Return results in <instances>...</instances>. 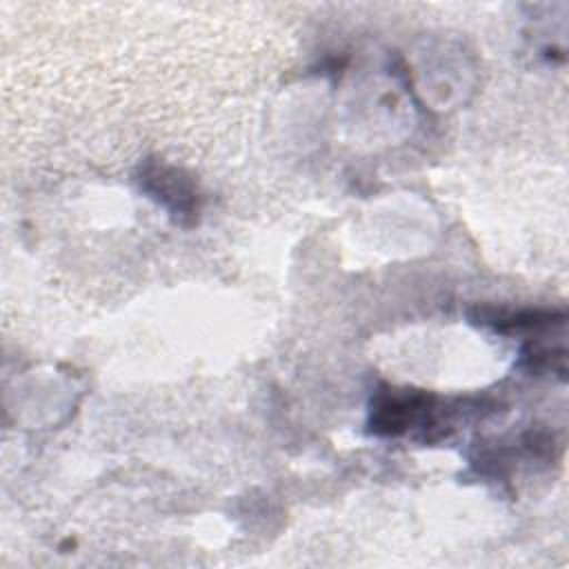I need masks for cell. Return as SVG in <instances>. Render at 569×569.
<instances>
[{"label":"cell","mask_w":569,"mask_h":569,"mask_svg":"<svg viewBox=\"0 0 569 569\" xmlns=\"http://www.w3.org/2000/svg\"><path fill=\"white\" fill-rule=\"evenodd\" d=\"M140 189L156 200L180 224H193L200 213L202 196L189 173L156 158H147L138 169Z\"/></svg>","instance_id":"1"},{"label":"cell","mask_w":569,"mask_h":569,"mask_svg":"<svg viewBox=\"0 0 569 569\" xmlns=\"http://www.w3.org/2000/svg\"><path fill=\"white\" fill-rule=\"evenodd\" d=\"M433 398L425 391L382 389L371 402L369 429L376 436H400L413 425L429 422Z\"/></svg>","instance_id":"2"},{"label":"cell","mask_w":569,"mask_h":569,"mask_svg":"<svg viewBox=\"0 0 569 569\" xmlns=\"http://www.w3.org/2000/svg\"><path fill=\"white\" fill-rule=\"evenodd\" d=\"M482 325H491L496 331H529V329H547L560 327L565 322L562 311L551 309H527L518 313H496V316H480Z\"/></svg>","instance_id":"3"}]
</instances>
